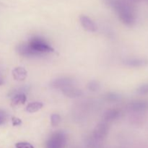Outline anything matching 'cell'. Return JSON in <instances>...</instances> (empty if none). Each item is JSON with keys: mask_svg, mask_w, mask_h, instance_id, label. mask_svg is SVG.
Here are the masks:
<instances>
[{"mask_svg": "<svg viewBox=\"0 0 148 148\" xmlns=\"http://www.w3.org/2000/svg\"><path fill=\"white\" fill-rule=\"evenodd\" d=\"M26 101H27V97L24 92H17V93H14V95H13L12 99V104L14 106L23 105L26 102Z\"/></svg>", "mask_w": 148, "mask_h": 148, "instance_id": "cell-9", "label": "cell"}, {"mask_svg": "<svg viewBox=\"0 0 148 148\" xmlns=\"http://www.w3.org/2000/svg\"><path fill=\"white\" fill-rule=\"evenodd\" d=\"M66 136L63 132H57L52 134L46 143V148H64Z\"/></svg>", "mask_w": 148, "mask_h": 148, "instance_id": "cell-3", "label": "cell"}, {"mask_svg": "<svg viewBox=\"0 0 148 148\" xmlns=\"http://www.w3.org/2000/svg\"><path fill=\"white\" fill-rule=\"evenodd\" d=\"M62 90L65 96L71 98H77V97H80L81 95H82V91L77 89V88H74V87H72V85L64 88Z\"/></svg>", "mask_w": 148, "mask_h": 148, "instance_id": "cell-7", "label": "cell"}, {"mask_svg": "<svg viewBox=\"0 0 148 148\" xmlns=\"http://www.w3.org/2000/svg\"><path fill=\"white\" fill-rule=\"evenodd\" d=\"M79 20H80V23L82 27H83L85 30H88V31L95 32L96 31L97 29H98L96 24H95L90 18H89L88 16H80Z\"/></svg>", "mask_w": 148, "mask_h": 148, "instance_id": "cell-6", "label": "cell"}, {"mask_svg": "<svg viewBox=\"0 0 148 148\" xmlns=\"http://www.w3.org/2000/svg\"><path fill=\"white\" fill-rule=\"evenodd\" d=\"M61 121V116L59 114H52L51 116V123L53 127H56L60 123Z\"/></svg>", "mask_w": 148, "mask_h": 148, "instance_id": "cell-14", "label": "cell"}, {"mask_svg": "<svg viewBox=\"0 0 148 148\" xmlns=\"http://www.w3.org/2000/svg\"><path fill=\"white\" fill-rule=\"evenodd\" d=\"M100 88H101L100 83L96 80L90 81V82L88 84V90L92 91V92H96V91L99 90Z\"/></svg>", "mask_w": 148, "mask_h": 148, "instance_id": "cell-12", "label": "cell"}, {"mask_svg": "<svg viewBox=\"0 0 148 148\" xmlns=\"http://www.w3.org/2000/svg\"><path fill=\"white\" fill-rule=\"evenodd\" d=\"M7 120V114L4 111L0 110V125L4 124Z\"/></svg>", "mask_w": 148, "mask_h": 148, "instance_id": "cell-16", "label": "cell"}, {"mask_svg": "<svg viewBox=\"0 0 148 148\" xmlns=\"http://www.w3.org/2000/svg\"><path fill=\"white\" fill-rule=\"evenodd\" d=\"M43 107V103L40 102H33L29 103L26 107V111L28 113H35L40 110Z\"/></svg>", "mask_w": 148, "mask_h": 148, "instance_id": "cell-11", "label": "cell"}, {"mask_svg": "<svg viewBox=\"0 0 148 148\" xmlns=\"http://www.w3.org/2000/svg\"><path fill=\"white\" fill-rule=\"evenodd\" d=\"M16 148H35L30 143H26V142H21L17 143L15 145Z\"/></svg>", "mask_w": 148, "mask_h": 148, "instance_id": "cell-15", "label": "cell"}, {"mask_svg": "<svg viewBox=\"0 0 148 148\" xmlns=\"http://www.w3.org/2000/svg\"><path fill=\"white\" fill-rule=\"evenodd\" d=\"M108 132V124L106 122H101L95 129L93 132V137L95 140H102L106 137Z\"/></svg>", "mask_w": 148, "mask_h": 148, "instance_id": "cell-4", "label": "cell"}, {"mask_svg": "<svg viewBox=\"0 0 148 148\" xmlns=\"http://www.w3.org/2000/svg\"><path fill=\"white\" fill-rule=\"evenodd\" d=\"M17 50L20 55L25 57L42 56L54 51V49L44 39L39 37H33L27 43L20 44Z\"/></svg>", "mask_w": 148, "mask_h": 148, "instance_id": "cell-1", "label": "cell"}, {"mask_svg": "<svg viewBox=\"0 0 148 148\" xmlns=\"http://www.w3.org/2000/svg\"><path fill=\"white\" fill-rule=\"evenodd\" d=\"M73 81L69 77H61L54 79L51 82L50 85L52 88L54 89L62 90L67 87L72 86Z\"/></svg>", "mask_w": 148, "mask_h": 148, "instance_id": "cell-5", "label": "cell"}, {"mask_svg": "<svg viewBox=\"0 0 148 148\" xmlns=\"http://www.w3.org/2000/svg\"><path fill=\"white\" fill-rule=\"evenodd\" d=\"M13 77L15 80L23 81L27 76V72L24 67L18 66L12 70Z\"/></svg>", "mask_w": 148, "mask_h": 148, "instance_id": "cell-8", "label": "cell"}, {"mask_svg": "<svg viewBox=\"0 0 148 148\" xmlns=\"http://www.w3.org/2000/svg\"><path fill=\"white\" fill-rule=\"evenodd\" d=\"M12 125L13 126H19L22 124V121L19 118L17 117H13L12 119Z\"/></svg>", "mask_w": 148, "mask_h": 148, "instance_id": "cell-17", "label": "cell"}, {"mask_svg": "<svg viewBox=\"0 0 148 148\" xmlns=\"http://www.w3.org/2000/svg\"><path fill=\"white\" fill-rule=\"evenodd\" d=\"M120 115L119 111L117 109H110L104 114V120L106 121H111L116 119Z\"/></svg>", "mask_w": 148, "mask_h": 148, "instance_id": "cell-10", "label": "cell"}, {"mask_svg": "<svg viewBox=\"0 0 148 148\" xmlns=\"http://www.w3.org/2000/svg\"><path fill=\"white\" fill-rule=\"evenodd\" d=\"M110 3L122 23L127 25H130L134 23L132 10L127 3L121 0H111Z\"/></svg>", "mask_w": 148, "mask_h": 148, "instance_id": "cell-2", "label": "cell"}, {"mask_svg": "<svg viewBox=\"0 0 148 148\" xmlns=\"http://www.w3.org/2000/svg\"><path fill=\"white\" fill-rule=\"evenodd\" d=\"M105 98L108 102H117L120 100V96L114 92H110L106 95Z\"/></svg>", "mask_w": 148, "mask_h": 148, "instance_id": "cell-13", "label": "cell"}, {"mask_svg": "<svg viewBox=\"0 0 148 148\" xmlns=\"http://www.w3.org/2000/svg\"><path fill=\"white\" fill-rule=\"evenodd\" d=\"M1 80H0V84H1Z\"/></svg>", "mask_w": 148, "mask_h": 148, "instance_id": "cell-18", "label": "cell"}]
</instances>
